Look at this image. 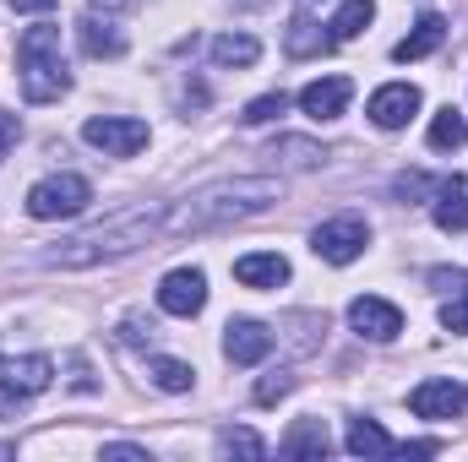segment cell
Here are the masks:
<instances>
[{
  "mask_svg": "<svg viewBox=\"0 0 468 462\" xmlns=\"http://www.w3.org/2000/svg\"><path fill=\"white\" fill-rule=\"evenodd\" d=\"M234 278L245 289H278V283H289V261L278 250H250V256L234 261Z\"/></svg>",
  "mask_w": 468,
  "mask_h": 462,
  "instance_id": "14",
  "label": "cell"
},
{
  "mask_svg": "<svg viewBox=\"0 0 468 462\" xmlns=\"http://www.w3.org/2000/svg\"><path fill=\"white\" fill-rule=\"evenodd\" d=\"M16 77H22V99L27 104H55L71 93V71L60 55V27L38 22L16 38Z\"/></svg>",
  "mask_w": 468,
  "mask_h": 462,
  "instance_id": "3",
  "label": "cell"
},
{
  "mask_svg": "<svg viewBox=\"0 0 468 462\" xmlns=\"http://www.w3.org/2000/svg\"><path fill=\"white\" fill-rule=\"evenodd\" d=\"M88 202H93V185H88L82 174H49V180H38V185L27 191V213H33L38 224L77 218V213H88Z\"/></svg>",
  "mask_w": 468,
  "mask_h": 462,
  "instance_id": "4",
  "label": "cell"
},
{
  "mask_svg": "<svg viewBox=\"0 0 468 462\" xmlns=\"http://www.w3.org/2000/svg\"><path fill=\"white\" fill-rule=\"evenodd\" d=\"M370 16H376V0H344V5L333 11V22H327V27H333L327 38H333V44H349V38H359V33L370 27Z\"/></svg>",
  "mask_w": 468,
  "mask_h": 462,
  "instance_id": "21",
  "label": "cell"
},
{
  "mask_svg": "<svg viewBox=\"0 0 468 462\" xmlns=\"http://www.w3.org/2000/svg\"><path fill=\"white\" fill-rule=\"evenodd\" d=\"M441 452V441H398L392 446V457H436Z\"/></svg>",
  "mask_w": 468,
  "mask_h": 462,
  "instance_id": "30",
  "label": "cell"
},
{
  "mask_svg": "<svg viewBox=\"0 0 468 462\" xmlns=\"http://www.w3.org/2000/svg\"><path fill=\"white\" fill-rule=\"evenodd\" d=\"M202 305H207V272H202V267H175V272L158 283V310L191 321Z\"/></svg>",
  "mask_w": 468,
  "mask_h": 462,
  "instance_id": "9",
  "label": "cell"
},
{
  "mask_svg": "<svg viewBox=\"0 0 468 462\" xmlns=\"http://www.w3.org/2000/svg\"><path fill=\"white\" fill-rule=\"evenodd\" d=\"M431 283H436L441 294H458V289L468 283V272H452V267H436V272H431Z\"/></svg>",
  "mask_w": 468,
  "mask_h": 462,
  "instance_id": "31",
  "label": "cell"
},
{
  "mask_svg": "<svg viewBox=\"0 0 468 462\" xmlns=\"http://www.w3.org/2000/svg\"><path fill=\"white\" fill-rule=\"evenodd\" d=\"M349 99H354L349 77H322V82H305V88H300V110L311 120H338L349 110Z\"/></svg>",
  "mask_w": 468,
  "mask_h": 462,
  "instance_id": "12",
  "label": "cell"
},
{
  "mask_svg": "<svg viewBox=\"0 0 468 462\" xmlns=\"http://www.w3.org/2000/svg\"><path fill=\"white\" fill-rule=\"evenodd\" d=\"M420 104H425V99H420L414 82H387V88L370 93V110H365V115L376 120V131H403L409 120L420 115Z\"/></svg>",
  "mask_w": 468,
  "mask_h": 462,
  "instance_id": "10",
  "label": "cell"
},
{
  "mask_svg": "<svg viewBox=\"0 0 468 462\" xmlns=\"http://www.w3.org/2000/svg\"><path fill=\"white\" fill-rule=\"evenodd\" d=\"M365 245H370V229H365V218H333V224H322V229L311 234V250L322 256V261H333V267H349L365 256Z\"/></svg>",
  "mask_w": 468,
  "mask_h": 462,
  "instance_id": "7",
  "label": "cell"
},
{
  "mask_svg": "<svg viewBox=\"0 0 468 462\" xmlns=\"http://www.w3.org/2000/svg\"><path fill=\"white\" fill-rule=\"evenodd\" d=\"M441 38H447V22L431 11V16H420V22H414V33H409V38H398V44H392V60H398V66L425 60V55H436V49H441Z\"/></svg>",
  "mask_w": 468,
  "mask_h": 462,
  "instance_id": "15",
  "label": "cell"
},
{
  "mask_svg": "<svg viewBox=\"0 0 468 462\" xmlns=\"http://www.w3.org/2000/svg\"><path fill=\"white\" fill-rule=\"evenodd\" d=\"M256 60H261V38H250V33H218V38H213V66L245 71V66H256Z\"/></svg>",
  "mask_w": 468,
  "mask_h": 462,
  "instance_id": "19",
  "label": "cell"
},
{
  "mask_svg": "<svg viewBox=\"0 0 468 462\" xmlns=\"http://www.w3.org/2000/svg\"><path fill=\"white\" fill-rule=\"evenodd\" d=\"M283 110H289V99H283V93H267V99H256V104H245V125H267V120H278L283 115Z\"/></svg>",
  "mask_w": 468,
  "mask_h": 462,
  "instance_id": "27",
  "label": "cell"
},
{
  "mask_svg": "<svg viewBox=\"0 0 468 462\" xmlns=\"http://www.w3.org/2000/svg\"><path fill=\"white\" fill-rule=\"evenodd\" d=\"M289 392H294V375H289V370H272V375L256 386V403H278V397H289Z\"/></svg>",
  "mask_w": 468,
  "mask_h": 462,
  "instance_id": "29",
  "label": "cell"
},
{
  "mask_svg": "<svg viewBox=\"0 0 468 462\" xmlns=\"http://www.w3.org/2000/svg\"><path fill=\"white\" fill-rule=\"evenodd\" d=\"M409 408L420 414V419H458L468 408V386L463 381H452V375H436V381H420L414 392H409Z\"/></svg>",
  "mask_w": 468,
  "mask_h": 462,
  "instance_id": "8",
  "label": "cell"
},
{
  "mask_svg": "<svg viewBox=\"0 0 468 462\" xmlns=\"http://www.w3.org/2000/svg\"><path fill=\"white\" fill-rule=\"evenodd\" d=\"M272 202H283V180L272 174H234V180H213L191 196H180L164 213V239H186V234H218L229 224H245L256 213H267Z\"/></svg>",
  "mask_w": 468,
  "mask_h": 462,
  "instance_id": "1",
  "label": "cell"
},
{
  "mask_svg": "<svg viewBox=\"0 0 468 462\" xmlns=\"http://www.w3.org/2000/svg\"><path fill=\"white\" fill-rule=\"evenodd\" d=\"M463 142H468V115L463 110H452V104L436 110V120H431V147H436V152H458Z\"/></svg>",
  "mask_w": 468,
  "mask_h": 462,
  "instance_id": "22",
  "label": "cell"
},
{
  "mask_svg": "<svg viewBox=\"0 0 468 462\" xmlns=\"http://www.w3.org/2000/svg\"><path fill=\"white\" fill-rule=\"evenodd\" d=\"M77 44H82V55H93V60H120V55H125V33H120L115 22H99V16H82V22H77Z\"/></svg>",
  "mask_w": 468,
  "mask_h": 462,
  "instance_id": "16",
  "label": "cell"
},
{
  "mask_svg": "<svg viewBox=\"0 0 468 462\" xmlns=\"http://www.w3.org/2000/svg\"><path fill=\"white\" fill-rule=\"evenodd\" d=\"M218 452L224 457H267V441L256 430H224L218 436Z\"/></svg>",
  "mask_w": 468,
  "mask_h": 462,
  "instance_id": "25",
  "label": "cell"
},
{
  "mask_svg": "<svg viewBox=\"0 0 468 462\" xmlns=\"http://www.w3.org/2000/svg\"><path fill=\"white\" fill-rule=\"evenodd\" d=\"M267 348H272V332H267L261 321H229V327H224V353H229V364H261Z\"/></svg>",
  "mask_w": 468,
  "mask_h": 462,
  "instance_id": "13",
  "label": "cell"
},
{
  "mask_svg": "<svg viewBox=\"0 0 468 462\" xmlns=\"http://www.w3.org/2000/svg\"><path fill=\"white\" fill-rule=\"evenodd\" d=\"M311 27H316V22L300 11V16H294V27H289V55H311V49H322V44H327V38H316Z\"/></svg>",
  "mask_w": 468,
  "mask_h": 462,
  "instance_id": "26",
  "label": "cell"
},
{
  "mask_svg": "<svg viewBox=\"0 0 468 462\" xmlns=\"http://www.w3.org/2000/svg\"><path fill=\"white\" fill-rule=\"evenodd\" d=\"M0 457H11V446H5V441H0Z\"/></svg>",
  "mask_w": 468,
  "mask_h": 462,
  "instance_id": "35",
  "label": "cell"
},
{
  "mask_svg": "<svg viewBox=\"0 0 468 462\" xmlns=\"http://www.w3.org/2000/svg\"><path fill=\"white\" fill-rule=\"evenodd\" d=\"M104 457H125V462H147L142 446H104Z\"/></svg>",
  "mask_w": 468,
  "mask_h": 462,
  "instance_id": "34",
  "label": "cell"
},
{
  "mask_svg": "<svg viewBox=\"0 0 468 462\" xmlns=\"http://www.w3.org/2000/svg\"><path fill=\"white\" fill-rule=\"evenodd\" d=\"M104 5H125V0H104Z\"/></svg>",
  "mask_w": 468,
  "mask_h": 462,
  "instance_id": "36",
  "label": "cell"
},
{
  "mask_svg": "<svg viewBox=\"0 0 468 462\" xmlns=\"http://www.w3.org/2000/svg\"><path fill=\"white\" fill-rule=\"evenodd\" d=\"M349 327L359 338H370V343H392L398 332H403V310L392 305V299H376V294H359L349 305Z\"/></svg>",
  "mask_w": 468,
  "mask_h": 462,
  "instance_id": "11",
  "label": "cell"
},
{
  "mask_svg": "<svg viewBox=\"0 0 468 462\" xmlns=\"http://www.w3.org/2000/svg\"><path fill=\"white\" fill-rule=\"evenodd\" d=\"M11 11H27V16H44V11H55V0H5Z\"/></svg>",
  "mask_w": 468,
  "mask_h": 462,
  "instance_id": "33",
  "label": "cell"
},
{
  "mask_svg": "<svg viewBox=\"0 0 468 462\" xmlns=\"http://www.w3.org/2000/svg\"><path fill=\"white\" fill-rule=\"evenodd\" d=\"M147 375H153V386H158V392H175V397H180V392H191V381H197V370H191L186 359H164V353L147 364Z\"/></svg>",
  "mask_w": 468,
  "mask_h": 462,
  "instance_id": "23",
  "label": "cell"
},
{
  "mask_svg": "<svg viewBox=\"0 0 468 462\" xmlns=\"http://www.w3.org/2000/svg\"><path fill=\"white\" fill-rule=\"evenodd\" d=\"M153 239H164V213H153V207H131V213H115L110 224H93V229L71 234V239H60V245H49V250L38 256V267H55V272H88V267H99V261H120V256H131V250H142V245H153Z\"/></svg>",
  "mask_w": 468,
  "mask_h": 462,
  "instance_id": "2",
  "label": "cell"
},
{
  "mask_svg": "<svg viewBox=\"0 0 468 462\" xmlns=\"http://www.w3.org/2000/svg\"><path fill=\"white\" fill-rule=\"evenodd\" d=\"M49 381H55V359H49V353L11 359V364L0 370V408H16V403H27V397L49 392Z\"/></svg>",
  "mask_w": 468,
  "mask_h": 462,
  "instance_id": "5",
  "label": "cell"
},
{
  "mask_svg": "<svg viewBox=\"0 0 468 462\" xmlns=\"http://www.w3.org/2000/svg\"><path fill=\"white\" fill-rule=\"evenodd\" d=\"M441 327H447V332H468V283L441 305Z\"/></svg>",
  "mask_w": 468,
  "mask_h": 462,
  "instance_id": "28",
  "label": "cell"
},
{
  "mask_svg": "<svg viewBox=\"0 0 468 462\" xmlns=\"http://www.w3.org/2000/svg\"><path fill=\"white\" fill-rule=\"evenodd\" d=\"M272 158H283L289 169H316V163L327 158V147H316V142H305V136H278V142H272Z\"/></svg>",
  "mask_w": 468,
  "mask_h": 462,
  "instance_id": "24",
  "label": "cell"
},
{
  "mask_svg": "<svg viewBox=\"0 0 468 462\" xmlns=\"http://www.w3.org/2000/svg\"><path fill=\"white\" fill-rule=\"evenodd\" d=\"M278 452H283V457H327V452H333V436H327L322 419H294V430L283 436Z\"/></svg>",
  "mask_w": 468,
  "mask_h": 462,
  "instance_id": "17",
  "label": "cell"
},
{
  "mask_svg": "<svg viewBox=\"0 0 468 462\" xmlns=\"http://www.w3.org/2000/svg\"><path fill=\"white\" fill-rule=\"evenodd\" d=\"M436 229H447V234L468 229V185L463 180H441L436 185Z\"/></svg>",
  "mask_w": 468,
  "mask_h": 462,
  "instance_id": "18",
  "label": "cell"
},
{
  "mask_svg": "<svg viewBox=\"0 0 468 462\" xmlns=\"http://www.w3.org/2000/svg\"><path fill=\"white\" fill-rule=\"evenodd\" d=\"M344 446H349L354 457H392V446H398V441H392L376 419H354L349 436H344Z\"/></svg>",
  "mask_w": 468,
  "mask_h": 462,
  "instance_id": "20",
  "label": "cell"
},
{
  "mask_svg": "<svg viewBox=\"0 0 468 462\" xmlns=\"http://www.w3.org/2000/svg\"><path fill=\"white\" fill-rule=\"evenodd\" d=\"M16 136H22V120H16V115H0V158L16 147Z\"/></svg>",
  "mask_w": 468,
  "mask_h": 462,
  "instance_id": "32",
  "label": "cell"
},
{
  "mask_svg": "<svg viewBox=\"0 0 468 462\" xmlns=\"http://www.w3.org/2000/svg\"><path fill=\"white\" fill-rule=\"evenodd\" d=\"M82 136L104 152V158H136L147 147V125L131 115H93L82 125Z\"/></svg>",
  "mask_w": 468,
  "mask_h": 462,
  "instance_id": "6",
  "label": "cell"
}]
</instances>
